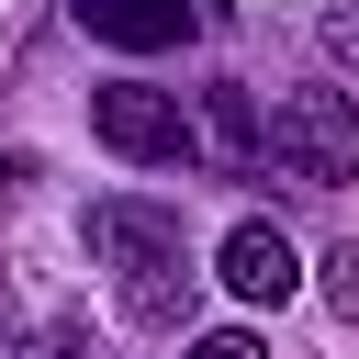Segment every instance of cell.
Here are the masks:
<instances>
[{
    "instance_id": "obj_1",
    "label": "cell",
    "mask_w": 359,
    "mask_h": 359,
    "mask_svg": "<svg viewBox=\"0 0 359 359\" xmlns=\"http://www.w3.org/2000/svg\"><path fill=\"white\" fill-rule=\"evenodd\" d=\"M269 180H292V191H348V180H359V101H348V90H280V101H269Z\"/></svg>"
},
{
    "instance_id": "obj_2",
    "label": "cell",
    "mask_w": 359,
    "mask_h": 359,
    "mask_svg": "<svg viewBox=\"0 0 359 359\" xmlns=\"http://www.w3.org/2000/svg\"><path fill=\"white\" fill-rule=\"evenodd\" d=\"M90 135H101L123 168H180V157H191V112H180V90H157V79H101V90H90Z\"/></svg>"
},
{
    "instance_id": "obj_3",
    "label": "cell",
    "mask_w": 359,
    "mask_h": 359,
    "mask_svg": "<svg viewBox=\"0 0 359 359\" xmlns=\"http://www.w3.org/2000/svg\"><path fill=\"white\" fill-rule=\"evenodd\" d=\"M191 157L213 168V180H269V112H258V90L247 79H202L191 90Z\"/></svg>"
},
{
    "instance_id": "obj_4",
    "label": "cell",
    "mask_w": 359,
    "mask_h": 359,
    "mask_svg": "<svg viewBox=\"0 0 359 359\" xmlns=\"http://www.w3.org/2000/svg\"><path fill=\"white\" fill-rule=\"evenodd\" d=\"M79 247H90V269H146V258H168V247H191L180 236V213L168 202H135V191H112V202H90L79 213Z\"/></svg>"
},
{
    "instance_id": "obj_5",
    "label": "cell",
    "mask_w": 359,
    "mask_h": 359,
    "mask_svg": "<svg viewBox=\"0 0 359 359\" xmlns=\"http://www.w3.org/2000/svg\"><path fill=\"white\" fill-rule=\"evenodd\" d=\"M213 280H224L236 303H258V314H269V303H292V292H303V258H292V236H280V224H258V213H247V224L213 247Z\"/></svg>"
},
{
    "instance_id": "obj_6",
    "label": "cell",
    "mask_w": 359,
    "mask_h": 359,
    "mask_svg": "<svg viewBox=\"0 0 359 359\" xmlns=\"http://www.w3.org/2000/svg\"><path fill=\"white\" fill-rule=\"evenodd\" d=\"M112 303H123V325H135V337H191V303H202L191 247H168V258L123 269V280H112Z\"/></svg>"
},
{
    "instance_id": "obj_7",
    "label": "cell",
    "mask_w": 359,
    "mask_h": 359,
    "mask_svg": "<svg viewBox=\"0 0 359 359\" xmlns=\"http://www.w3.org/2000/svg\"><path fill=\"white\" fill-rule=\"evenodd\" d=\"M90 45H123V56H157L191 34V0H67Z\"/></svg>"
},
{
    "instance_id": "obj_8",
    "label": "cell",
    "mask_w": 359,
    "mask_h": 359,
    "mask_svg": "<svg viewBox=\"0 0 359 359\" xmlns=\"http://www.w3.org/2000/svg\"><path fill=\"white\" fill-rule=\"evenodd\" d=\"M314 56H325L337 79H359V11H348V0H325V11H314Z\"/></svg>"
},
{
    "instance_id": "obj_9",
    "label": "cell",
    "mask_w": 359,
    "mask_h": 359,
    "mask_svg": "<svg viewBox=\"0 0 359 359\" xmlns=\"http://www.w3.org/2000/svg\"><path fill=\"white\" fill-rule=\"evenodd\" d=\"M314 269H325V303H337V314L359 325V236H337V247H325Z\"/></svg>"
},
{
    "instance_id": "obj_10",
    "label": "cell",
    "mask_w": 359,
    "mask_h": 359,
    "mask_svg": "<svg viewBox=\"0 0 359 359\" xmlns=\"http://www.w3.org/2000/svg\"><path fill=\"white\" fill-rule=\"evenodd\" d=\"M180 359H269V337H258V325H202Z\"/></svg>"
},
{
    "instance_id": "obj_11",
    "label": "cell",
    "mask_w": 359,
    "mask_h": 359,
    "mask_svg": "<svg viewBox=\"0 0 359 359\" xmlns=\"http://www.w3.org/2000/svg\"><path fill=\"white\" fill-rule=\"evenodd\" d=\"M22 359H90V337H79V325H45V337H34Z\"/></svg>"
},
{
    "instance_id": "obj_12",
    "label": "cell",
    "mask_w": 359,
    "mask_h": 359,
    "mask_svg": "<svg viewBox=\"0 0 359 359\" xmlns=\"http://www.w3.org/2000/svg\"><path fill=\"white\" fill-rule=\"evenodd\" d=\"M0 314H11V280H0Z\"/></svg>"
}]
</instances>
